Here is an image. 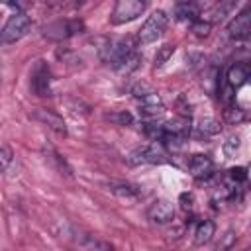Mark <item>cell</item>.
Segmentation results:
<instances>
[{
    "label": "cell",
    "mask_w": 251,
    "mask_h": 251,
    "mask_svg": "<svg viewBox=\"0 0 251 251\" xmlns=\"http://www.w3.org/2000/svg\"><path fill=\"white\" fill-rule=\"evenodd\" d=\"M31 27V20L25 12H16L8 18L4 27L0 29V45H12L20 41Z\"/></svg>",
    "instance_id": "1"
},
{
    "label": "cell",
    "mask_w": 251,
    "mask_h": 251,
    "mask_svg": "<svg viewBox=\"0 0 251 251\" xmlns=\"http://www.w3.org/2000/svg\"><path fill=\"white\" fill-rule=\"evenodd\" d=\"M145 2L141 0H118L114 4V10L110 14V22L114 25H122L127 22H133L135 18H139L145 12Z\"/></svg>",
    "instance_id": "3"
},
{
    "label": "cell",
    "mask_w": 251,
    "mask_h": 251,
    "mask_svg": "<svg viewBox=\"0 0 251 251\" xmlns=\"http://www.w3.org/2000/svg\"><path fill=\"white\" fill-rule=\"evenodd\" d=\"M139 98H141V114L143 116L157 118L165 112V104L157 92H145V94H139Z\"/></svg>",
    "instance_id": "11"
},
{
    "label": "cell",
    "mask_w": 251,
    "mask_h": 251,
    "mask_svg": "<svg viewBox=\"0 0 251 251\" xmlns=\"http://www.w3.org/2000/svg\"><path fill=\"white\" fill-rule=\"evenodd\" d=\"M82 29V24L76 20H57L43 27V35L49 39H67Z\"/></svg>",
    "instance_id": "5"
},
{
    "label": "cell",
    "mask_w": 251,
    "mask_h": 251,
    "mask_svg": "<svg viewBox=\"0 0 251 251\" xmlns=\"http://www.w3.org/2000/svg\"><path fill=\"white\" fill-rule=\"evenodd\" d=\"M235 231L233 229H227L222 237H220V243L214 247V251H231L233 249V245H235Z\"/></svg>",
    "instance_id": "16"
},
{
    "label": "cell",
    "mask_w": 251,
    "mask_h": 251,
    "mask_svg": "<svg viewBox=\"0 0 251 251\" xmlns=\"http://www.w3.org/2000/svg\"><path fill=\"white\" fill-rule=\"evenodd\" d=\"M112 192H116L118 196H126V198H135L137 196V192L127 184H118V186L112 184Z\"/></svg>",
    "instance_id": "19"
},
{
    "label": "cell",
    "mask_w": 251,
    "mask_h": 251,
    "mask_svg": "<svg viewBox=\"0 0 251 251\" xmlns=\"http://www.w3.org/2000/svg\"><path fill=\"white\" fill-rule=\"evenodd\" d=\"M163 161H167V153L161 143L141 145L127 155L129 165H155V163H163Z\"/></svg>",
    "instance_id": "4"
},
{
    "label": "cell",
    "mask_w": 251,
    "mask_h": 251,
    "mask_svg": "<svg viewBox=\"0 0 251 251\" xmlns=\"http://www.w3.org/2000/svg\"><path fill=\"white\" fill-rule=\"evenodd\" d=\"M229 176L235 182H243V180H247V169L245 167H235V169L229 171Z\"/></svg>",
    "instance_id": "22"
},
{
    "label": "cell",
    "mask_w": 251,
    "mask_h": 251,
    "mask_svg": "<svg viewBox=\"0 0 251 251\" xmlns=\"http://www.w3.org/2000/svg\"><path fill=\"white\" fill-rule=\"evenodd\" d=\"M237 149H239V137H237V135H231V137L224 143V151H226L227 157H233Z\"/></svg>",
    "instance_id": "21"
},
{
    "label": "cell",
    "mask_w": 251,
    "mask_h": 251,
    "mask_svg": "<svg viewBox=\"0 0 251 251\" xmlns=\"http://www.w3.org/2000/svg\"><path fill=\"white\" fill-rule=\"evenodd\" d=\"M167 25H169V16H167V12L155 10V12L145 20V24H143L141 29H139V35H137V37H139V43L149 45V43L157 41V39L165 33Z\"/></svg>",
    "instance_id": "2"
},
{
    "label": "cell",
    "mask_w": 251,
    "mask_h": 251,
    "mask_svg": "<svg viewBox=\"0 0 251 251\" xmlns=\"http://www.w3.org/2000/svg\"><path fill=\"white\" fill-rule=\"evenodd\" d=\"M251 33V14L249 10H241L229 24H227V35L231 39H245Z\"/></svg>",
    "instance_id": "8"
},
{
    "label": "cell",
    "mask_w": 251,
    "mask_h": 251,
    "mask_svg": "<svg viewBox=\"0 0 251 251\" xmlns=\"http://www.w3.org/2000/svg\"><path fill=\"white\" fill-rule=\"evenodd\" d=\"M214 169V163L208 155H192L190 161H188V171L192 173V176L196 178H204L212 173Z\"/></svg>",
    "instance_id": "12"
},
{
    "label": "cell",
    "mask_w": 251,
    "mask_h": 251,
    "mask_svg": "<svg viewBox=\"0 0 251 251\" xmlns=\"http://www.w3.org/2000/svg\"><path fill=\"white\" fill-rule=\"evenodd\" d=\"M249 75H251V69H249L247 63H243V61L233 63V65L227 69V82H229L233 88H239V86H243V84L247 82Z\"/></svg>",
    "instance_id": "13"
},
{
    "label": "cell",
    "mask_w": 251,
    "mask_h": 251,
    "mask_svg": "<svg viewBox=\"0 0 251 251\" xmlns=\"http://www.w3.org/2000/svg\"><path fill=\"white\" fill-rule=\"evenodd\" d=\"M49 82H51V73L49 67L43 61H37L33 71H31V80L29 86L37 96H49Z\"/></svg>",
    "instance_id": "7"
},
{
    "label": "cell",
    "mask_w": 251,
    "mask_h": 251,
    "mask_svg": "<svg viewBox=\"0 0 251 251\" xmlns=\"http://www.w3.org/2000/svg\"><path fill=\"white\" fill-rule=\"evenodd\" d=\"M12 161H14L12 149H10L8 145H2V147H0V173H6L8 167L12 165Z\"/></svg>",
    "instance_id": "17"
},
{
    "label": "cell",
    "mask_w": 251,
    "mask_h": 251,
    "mask_svg": "<svg viewBox=\"0 0 251 251\" xmlns=\"http://www.w3.org/2000/svg\"><path fill=\"white\" fill-rule=\"evenodd\" d=\"M198 131H200V135H212V133L220 131V126H218V122H214V120H206V122L202 120Z\"/></svg>",
    "instance_id": "18"
},
{
    "label": "cell",
    "mask_w": 251,
    "mask_h": 251,
    "mask_svg": "<svg viewBox=\"0 0 251 251\" xmlns=\"http://www.w3.org/2000/svg\"><path fill=\"white\" fill-rule=\"evenodd\" d=\"M208 29H210V24H194V31H196L198 35H206Z\"/></svg>",
    "instance_id": "23"
},
{
    "label": "cell",
    "mask_w": 251,
    "mask_h": 251,
    "mask_svg": "<svg viewBox=\"0 0 251 251\" xmlns=\"http://www.w3.org/2000/svg\"><path fill=\"white\" fill-rule=\"evenodd\" d=\"M173 53H175V45H163L159 55H155V65H163Z\"/></svg>",
    "instance_id": "20"
},
{
    "label": "cell",
    "mask_w": 251,
    "mask_h": 251,
    "mask_svg": "<svg viewBox=\"0 0 251 251\" xmlns=\"http://www.w3.org/2000/svg\"><path fill=\"white\" fill-rule=\"evenodd\" d=\"M214 233H216V224L212 220H202L194 229V243L204 245L214 237Z\"/></svg>",
    "instance_id": "14"
},
{
    "label": "cell",
    "mask_w": 251,
    "mask_h": 251,
    "mask_svg": "<svg viewBox=\"0 0 251 251\" xmlns=\"http://www.w3.org/2000/svg\"><path fill=\"white\" fill-rule=\"evenodd\" d=\"M245 251H249V249H245Z\"/></svg>",
    "instance_id": "24"
},
{
    "label": "cell",
    "mask_w": 251,
    "mask_h": 251,
    "mask_svg": "<svg viewBox=\"0 0 251 251\" xmlns=\"http://www.w3.org/2000/svg\"><path fill=\"white\" fill-rule=\"evenodd\" d=\"M190 133V120L175 118L161 126V141H182Z\"/></svg>",
    "instance_id": "6"
},
{
    "label": "cell",
    "mask_w": 251,
    "mask_h": 251,
    "mask_svg": "<svg viewBox=\"0 0 251 251\" xmlns=\"http://www.w3.org/2000/svg\"><path fill=\"white\" fill-rule=\"evenodd\" d=\"M147 216H149V220L155 222V224H167V222H171V220L175 218V208H173V204H171L169 200L159 198V200H155V202L149 206Z\"/></svg>",
    "instance_id": "9"
},
{
    "label": "cell",
    "mask_w": 251,
    "mask_h": 251,
    "mask_svg": "<svg viewBox=\"0 0 251 251\" xmlns=\"http://www.w3.org/2000/svg\"><path fill=\"white\" fill-rule=\"evenodd\" d=\"M175 14L178 20H188V22H194L198 18V6L192 4V2H180L175 6Z\"/></svg>",
    "instance_id": "15"
},
{
    "label": "cell",
    "mask_w": 251,
    "mask_h": 251,
    "mask_svg": "<svg viewBox=\"0 0 251 251\" xmlns=\"http://www.w3.org/2000/svg\"><path fill=\"white\" fill-rule=\"evenodd\" d=\"M33 118H35L37 122L45 124L49 129H53V131H55V133H59V135H65V133H67V126H65L63 118H61L57 112H53V110L37 108V110L33 112Z\"/></svg>",
    "instance_id": "10"
}]
</instances>
